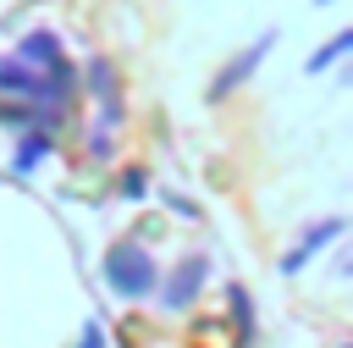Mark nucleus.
Here are the masks:
<instances>
[{"label":"nucleus","instance_id":"1","mask_svg":"<svg viewBox=\"0 0 353 348\" xmlns=\"http://www.w3.org/2000/svg\"><path fill=\"white\" fill-rule=\"evenodd\" d=\"M105 282H110V293L116 298H143V293H154V282H160V271H154V260L138 249V243H121V249H110V260H105Z\"/></svg>","mask_w":353,"mask_h":348},{"label":"nucleus","instance_id":"2","mask_svg":"<svg viewBox=\"0 0 353 348\" xmlns=\"http://www.w3.org/2000/svg\"><path fill=\"white\" fill-rule=\"evenodd\" d=\"M0 94H22V99H33V105H61L66 94H72V83H44V72H33V66H22V61H0Z\"/></svg>","mask_w":353,"mask_h":348},{"label":"nucleus","instance_id":"3","mask_svg":"<svg viewBox=\"0 0 353 348\" xmlns=\"http://www.w3.org/2000/svg\"><path fill=\"white\" fill-rule=\"evenodd\" d=\"M204 276H210V260H204V254H188V260H182V265L165 276V287H160V304H165V309H188V304L199 298Z\"/></svg>","mask_w":353,"mask_h":348},{"label":"nucleus","instance_id":"4","mask_svg":"<svg viewBox=\"0 0 353 348\" xmlns=\"http://www.w3.org/2000/svg\"><path fill=\"white\" fill-rule=\"evenodd\" d=\"M11 61H22V66H33V72H66V61H61V44H55V33H28L22 39V50L11 55Z\"/></svg>","mask_w":353,"mask_h":348},{"label":"nucleus","instance_id":"5","mask_svg":"<svg viewBox=\"0 0 353 348\" xmlns=\"http://www.w3.org/2000/svg\"><path fill=\"white\" fill-rule=\"evenodd\" d=\"M270 44H276V33H259V39H254V44H248V50H243V55H237V61H232L221 77H215V88H210V94H226V88H237V83H243V77H248V72H254L265 55H270Z\"/></svg>","mask_w":353,"mask_h":348},{"label":"nucleus","instance_id":"6","mask_svg":"<svg viewBox=\"0 0 353 348\" xmlns=\"http://www.w3.org/2000/svg\"><path fill=\"white\" fill-rule=\"evenodd\" d=\"M336 232H342V221H325V226H314V232H303V243H298V249H292V254L281 260V271H298V265H303V260H309V254H314L320 243H331Z\"/></svg>","mask_w":353,"mask_h":348},{"label":"nucleus","instance_id":"7","mask_svg":"<svg viewBox=\"0 0 353 348\" xmlns=\"http://www.w3.org/2000/svg\"><path fill=\"white\" fill-rule=\"evenodd\" d=\"M44 155H50V133H33V138H22V149H17V171L28 177V171H33Z\"/></svg>","mask_w":353,"mask_h":348},{"label":"nucleus","instance_id":"8","mask_svg":"<svg viewBox=\"0 0 353 348\" xmlns=\"http://www.w3.org/2000/svg\"><path fill=\"white\" fill-rule=\"evenodd\" d=\"M347 50H353V33H336V39H331L320 55H309V72H325V66H331V61H342Z\"/></svg>","mask_w":353,"mask_h":348},{"label":"nucleus","instance_id":"9","mask_svg":"<svg viewBox=\"0 0 353 348\" xmlns=\"http://www.w3.org/2000/svg\"><path fill=\"white\" fill-rule=\"evenodd\" d=\"M226 298H232V320H237L243 331H254V309H248V293H243V287H226Z\"/></svg>","mask_w":353,"mask_h":348},{"label":"nucleus","instance_id":"10","mask_svg":"<svg viewBox=\"0 0 353 348\" xmlns=\"http://www.w3.org/2000/svg\"><path fill=\"white\" fill-rule=\"evenodd\" d=\"M77 348H105V326H99V320H88V326H83V337H77Z\"/></svg>","mask_w":353,"mask_h":348},{"label":"nucleus","instance_id":"11","mask_svg":"<svg viewBox=\"0 0 353 348\" xmlns=\"http://www.w3.org/2000/svg\"><path fill=\"white\" fill-rule=\"evenodd\" d=\"M143 188H149V182H143V171H127V177H121V193H127V199H138Z\"/></svg>","mask_w":353,"mask_h":348},{"label":"nucleus","instance_id":"12","mask_svg":"<svg viewBox=\"0 0 353 348\" xmlns=\"http://www.w3.org/2000/svg\"><path fill=\"white\" fill-rule=\"evenodd\" d=\"M320 6H331V0H320Z\"/></svg>","mask_w":353,"mask_h":348}]
</instances>
